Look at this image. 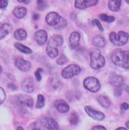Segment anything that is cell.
<instances>
[{"label":"cell","mask_w":129,"mask_h":130,"mask_svg":"<svg viewBox=\"0 0 129 130\" xmlns=\"http://www.w3.org/2000/svg\"><path fill=\"white\" fill-rule=\"evenodd\" d=\"M39 14H33V15H32V19H33L34 21L38 20V19H39Z\"/></svg>","instance_id":"obj_38"},{"label":"cell","mask_w":129,"mask_h":130,"mask_svg":"<svg viewBox=\"0 0 129 130\" xmlns=\"http://www.w3.org/2000/svg\"><path fill=\"white\" fill-rule=\"evenodd\" d=\"M14 46L18 51H20L22 53H24V54H31L32 53V50L30 48H28L21 43H15Z\"/></svg>","instance_id":"obj_24"},{"label":"cell","mask_w":129,"mask_h":130,"mask_svg":"<svg viewBox=\"0 0 129 130\" xmlns=\"http://www.w3.org/2000/svg\"><path fill=\"white\" fill-rule=\"evenodd\" d=\"M80 41V34L78 32H72L69 36V44L72 48L76 49L79 47Z\"/></svg>","instance_id":"obj_16"},{"label":"cell","mask_w":129,"mask_h":130,"mask_svg":"<svg viewBox=\"0 0 129 130\" xmlns=\"http://www.w3.org/2000/svg\"><path fill=\"white\" fill-rule=\"evenodd\" d=\"M27 13V8L24 7H17L13 11V14L17 18H23Z\"/></svg>","instance_id":"obj_21"},{"label":"cell","mask_w":129,"mask_h":130,"mask_svg":"<svg viewBox=\"0 0 129 130\" xmlns=\"http://www.w3.org/2000/svg\"><path fill=\"white\" fill-rule=\"evenodd\" d=\"M109 82L113 86L116 87H119L123 84L124 79L122 76L118 75L115 73H112L109 76Z\"/></svg>","instance_id":"obj_14"},{"label":"cell","mask_w":129,"mask_h":130,"mask_svg":"<svg viewBox=\"0 0 129 130\" xmlns=\"http://www.w3.org/2000/svg\"><path fill=\"white\" fill-rule=\"evenodd\" d=\"M2 67L0 66V74L2 73Z\"/></svg>","instance_id":"obj_44"},{"label":"cell","mask_w":129,"mask_h":130,"mask_svg":"<svg viewBox=\"0 0 129 130\" xmlns=\"http://www.w3.org/2000/svg\"><path fill=\"white\" fill-rule=\"evenodd\" d=\"M125 89L127 90V92H128V93H129V87H128V86H126Z\"/></svg>","instance_id":"obj_42"},{"label":"cell","mask_w":129,"mask_h":130,"mask_svg":"<svg viewBox=\"0 0 129 130\" xmlns=\"http://www.w3.org/2000/svg\"><path fill=\"white\" fill-rule=\"evenodd\" d=\"M41 125L40 129H58L59 126L58 123L51 117H44L42 120H39Z\"/></svg>","instance_id":"obj_7"},{"label":"cell","mask_w":129,"mask_h":130,"mask_svg":"<svg viewBox=\"0 0 129 130\" xmlns=\"http://www.w3.org/2000/svg\"><path fill=\"white\" fill-rule=\"evenodd\" d=\"M17 103L21 107H28L31 108L33 106V100L28 95H19L17 98Z\"/></svg>","instance_id":"obj_13"},{"label":"cell","mask_w":129,"mask_h":130,"mask_svg":"<svg viewBox=\"0 0 129 130\" xmlns=\"http://www.w3.org/2000/svg\"><path fill=\"white\" fill-rule=\"evenodd\" d=\"M122 90L121 89L120 86L117 87V88L115 89V95H116V96H120V95H122Z\"/></svg>","instance_id":"obj_35"},{"label":"cell","mask_w":129,"mask_h":130,"mask_svg":"<svg viewBox=\"0 0 129 130\" xmlns=\"http://www.w3.org/2000/svg\"><path fill=\"white\" fill-rule=\"evenodd\" d=\"M5 98H6L5 92L4 89L2 87H0V104H2L5 101Z\"/></svg>","instance_id":"obj_31"},{"label":"cell","mask_w":129,"mask_h":130,"mask_svg":"<svg viewBox=\"0 0 129 130\" xmlns=\"http://www.w3.org/2000/svg\"><path fill=\"white\" fill-rule=\"evenodd\" d=\"M122 5V0H109L108 6L113 11H118L120 10Z\"/></svg>","instance_id":"obj_20"},{"label":"cell","mask_w":129,"mask_h":130,"mask_svg":"<svg viewBox=\"0 0 129 130\" xmlns=\"http://www.w3.org/2000/svg\"><path fill=\"white\" fill-rule=\"evenodd\" d=\"M64 43L63 37L60 35H54L53 36L48 44L46 48V52L50 58H56L58 55V47L62 45Z\"/></svg>","instance_id":"obj_2"},{"label":"cell","mask_w":129,"mask_h":130,"mask_svg":"<svg viewBox=\"0 0 129 130\" xmlns=\"http://www.w3.org/2000/svg\"><path fill=\"white\" fill-rule=\"evenodd\" d=\"M90 57H91V67L97 70L101 67H103L105 64V58L101 55L100 50L95 49L90 52Z\"/></svg>","instance_id":"obj_4"},{"label":"cell","mask_w":129,"mask_h":130,"mask_svg":"<svg viewBox=\"0 0 129 130\" xmlns=\"http://www.w3.org/2000/svg\"><path fill=\"white\" fill-rule=\"evenodd\" d=\"M47 8V4L44 0H37V8L39 11L45 10Z\"/></svg>","instance_id":"obj_29"},{"label":"cell","mask_w":129,"mask_h":130,"mask_svg":"<svg viewBox=\"0 0 129 130\" xmlns=\"http://www.w3.org/2000/svg\"><path fill=\"white\" fill-rule=\"evenodd\" d=\"M92 129H103V130H106V127H104V126H94L93 128H92Z\"/></svg>","instance_id":"obj_37"},{"label":"cell","mask_w":129,"mask_h":130,"mask_svg":"<svg viewBox=\"0 0 129 130\" xmlns=\"http://www.w3.org/2000/svg\"><path fill=\"white\" fill-rule=\"evenodd\" d=\"M97 101L103 107L108 108L111 105V101H110L109 98L106 96H104V95H100L97 98Z\"/></svg>","instance_id":"obj_22"},{"label":"cell","mask_w":129,"mask_h":130,"mask_svg":"<svg viewBox=\"0 0 129 130\" xmlns=\"http://www.w3.org/2000/svg\"><path fill=\"white\" fill-rule=\"evenodd\" d=\"M22 89L24 92L27 93H31L33 92L34 89V85H33V80L31 77H27L24 79L22 83Z\"/></svg>","instance_id":"obj_15"},{"label":"cell","mask_w":129,"mask_h":130,"mask_svg":"<svg viewBox=\"0 0 129 130\" xmlns=\"http://www.w3.org/2000/svg\"><path fill=\"white\" fill-rule=\"evenodd\" d=\"M8 0H0V8L4 9L8 6Z\"/></svg>","instance_id":"obj_34"},{"label":"cell","mask_w":129,"mask_h":130,"mask_svg":"<svg viewBox=\"0 0 129 130\" xmlns=\"http://www.w3.org/2000/svg\"><path fill=\"white\" fill-rule=\"evenodd\" d=\"M125 125H126L127 128H128V129H129V121H128V122L126 123V124H125Z\"/></svg>","instance_id":"obj_40"},{"label":"cell","mask_w":129,"mask_h":130,"mask_svg":"<svg viewBox=\"0 0 129 130\" xmlns=\"http://www.w3.org/2000/svg\"><path fill=\"white\" fill-rule=\"evenodd\" d=\"M129 39V34L124 31H119L118 33L115 32H110L109 39L110 42L116 46H122L125 45Z\"/></svg>","instance_id":"obj_3"},{"label":"cell","mask_w":129,"mask_h":130,"mask_svg":"<svg viewBox=\"0 0 129 130\" xmlns=\"http://www.w3.org/2000/svg\"><path fill=\"white\" fill-rule=\"evenodd\" d=\"M125 1L127 2V3H128V4H129V0H125Z\"/></svg>","instance_id":"obj_45"},{"label":"cell","mask_w":129,"mask_h":130,"mask_svg":"<svg viewBox=\"0 0 129 130\" xmlns=\"http://www.w3.org/2000/svg\"><path fill=\"white\" fill-rule=\"evenodd\" d=\"M11 31V27L8 24H3L0 25V39H4Z\"/></svg>","instance_id":"obj_19"},{"label":"cell","mask_w":129,"mask_h":130,"mask_svg":"<svg viewBox=\"0 0 129 130\" xmlns=\"http://www.w3.org/2000/svg\"><path fill=\"white\" fill-rule=\"evenodd\" d=\"M19 2H23V3H25V4H28L30 2V0H17Z\"/></svg>","instance_id":"obj_39"},{"label":"cell","mask_w":129,"mask_h":130,"mask_svg":"<svg viewBox=\"0 0 129 130\" xmlns=\"http://www.w3.org/2000/svg\"><path fill=\"white\" fill-rule=\"evenodd\" d=\"M117 129H124V130H126L125 128H124V127H119V128H118Z\"/></svg>","instance_id":"obj_41"},{"label":"cell","mask_w":129,"mask_h":130,"mask_svg":"<svg viewBox=\"0 0 129 130\" xmlns=\"http://www.w3.org/2000/svg\"><path fill=\"white\" fill-rule=\"evenodd\" d=\"M98 2V0H76L75 7L78 9H85L88 7L96 5Z\"/></svg>","instance_id":"obj_9"},{"label":"cell","mask_w":129,"mask_h":130,"mask_svg":"<svg viewBox=\"0 0 129 130\" xmlns=\"http://www.w3.org/2000/svg\"><path fill=\"white\" fill-rule=\"evenodd\" d=\"M111 60L116 66L124 69H129V51L120 48L116 49L112 53Z\"/></svg>","instance_id":"obj_1"},{"label":"cell","mask_w":129,"mask_h":130,"mask_svg":"<svg viewBox=\"0 0 129 130\" xmlns=\"http://www.w3.org/2000/svg\"><path fill=\"white\" fill-rule=\"evenodd\" d=\"M92 42L94 43V45L97 47H100V48H103L106 45V39L100 35H96L93 37Z\"/></svg>","instance_id":"obj_18"},{"label":"cell","mask_w":129,"mask_h":130,"mask_svg":"<svg viewBox=\"0 0 129 130\" xmlns=\"http://www.w3.org/2000/svg\"><path fill=\"white\" fill-rule=\"evenodd\" d=\"M45 106V98L42 95H39L38 99H37V103H36V108H42Z\"/></svg>","instance_id":"obj_26"},{"label":"cell","mask_w":129,"mask_h":130,"mask_svg":"<svg viewBox=\"0 0 129 130\" xmlns=\"http://www.w3.org/2000/svg\"><path fill=\"white\" fill-rule=\"evenodd\" d=\"M66 24H67L66 21L65 20L64 18H62V17H61V18L60 21H59V22H58L55 26H54V29H56V30H60V29H63V28H64L66 26Z\"/></svg>","instance_id":"obj_27"},{"label":"cell","mask_w":129,"mask_h":130,"mask_svg":"<svg viewBox=\"0 0 129 130\" xmlns=\"http://www.w3.org/2000/svg\"><path fill=\"white\" fill-rule=\"evenodd\" d=\"M84 87L91 92H97L100 89V83L97 78L93 76L87 77L83 83Z\"/></svg>","instance_id":"obj_5"},{"label":"cell","mask_w":129,"mask_h":130,"mask_svg":"<svg viewBox=\"0 0 129 130\" xmlns=\"http://www.w3.org/2000/svg\"><path fill=\"white\" fill-rule=\"evenodd\" d=\"M54 105H55L56 109L61 113H66L69 110V107L68 104L64 100L56 101L54 103Z\"/></svg>","instance_id":"obj_17"},{"label":"cell","mask_w":129,"mask_h":130,"mask_svg":"<svg viewBox=\"0 0 129 130\" xmlns=\"http://www.w3.org/2000/svg\"><path fill=\"white\" fill-rule=\"evenodd\" d=\"M17 129H24V128L23 127H21V126H18L17 127Z\"/></svg>","instance_id":"obj_43"},{"label":"cell","mask_w":129,"mask_h":130,"mask_svg":"<svg viewBox=\"0 0 129 130\" xmlns=\"http://www.w3.org/2000/svg\"><path fill=\"white\" fill-rule=\"evenodd\" d=\"M121 108H122V110H128L129 108L128 104H127V103H122L121 104Z\"/></svg>","instance_id":"obj_36"},{"label":"cell","mask_w":129,"mask_h":130,"mask_svg":"<svg viewBox=\"0 0 129 130\" xmlns=\"http://www.w3.org/2000/svg\"><path fill=\"white\" fill-rule=\"evenodd\" d=\"M67 61V59H66V56L65 55H61L58 59V61H57V63H58V64L59 65H63Z\"/></svg>","instance_id":"obj_32"},{"label":"cell","mask_w":129,"mask_h":130,"mask_svg":"<svg viewBox=\"0 0 129 130\" xmlns=\"http://www.w3.org/2000/svg\"><path fill=\"white\" fill-rule=\"evenodd\" d=\"M79 122V116L76 112H73L69 118V123L71 125H76Z\"/></svg>","instance_id":"obj_28"},{"label":"cell","mask_w":129,"mask_h":130,"mask_svg":"<svg viewBox=\"0 0 129 130\" xmlns=\"http://www.w3.org/2000/svg\"><path fill=\"white\" fill-rule=\"evenodd\" d=\"M92 24H93L94 26H97L100 31H103V28L101 24L100 23V21H99L98 20H97V19H94V20L92 21Z\"/></svg>","instance_id":"obj_33"},{"label":"cell","mask_w":129,"mask_h":130,"mask_svg":"<svg viewBox=\"0 0 129 130\" xmlns=\"http://www.w3.org/2000/svg\"><path fill=\"white\" fill-rule=\"evenodd\" d=\"M14 37L18 39V40H24L27 39V31L24 30V29H18L14 33Z\"/></svg>","instance_id":"obj_23"},{"label":"cell","mask_w":129,"mask_h":130,"mask_svg":"<svg viewBox=\"0 0 129 130\" xmlns=\"http://www.w3.org/2000/svg\"><path fill=\"white\" fill-rule=\"evenodd\" d=\"M61 17L56 12H50L47 14L45 20L48 25L50 26H55L61 20Z\"/></svg>","instance_id":"obj_11"},{"label":"cell","mask_w":129,"mask_h":130,"mask_svg":"<svg viewBox=\"0 0 129 130\" xmlns=\"http://www.w3.org/2000/svg\"><path fill=\"white\" fill-rule=\"evenodd\" d=\"M99 18L101 21L107 22V23H112L115 21V18L113 16H109L105 14H100L99 15Z\"/></svg>","instance_id":"obj_25"},{"label":"cell","mask_w":129,"mask_h":130,"mask_svg":"<svg viewBox=\"0 0 129 130\" xmlns=\"http://www.w3.org/2000/svg\"><path fill=\"white\" fill-rule=\"evenodd\" d=\"M43 72V70L42 68H38L36 70V71L35 72V78L37 79V81H41L42 79V76H41V73Z\"/></svg>","instance_id":"obj_30"},{"label":"cell","mask_w":129,"mask_h":130,"mask_svg":"<svg viewBox=\"0 0 129 130\" xmlns=\"http://www.w3.org/2000/svg\"><path fill=\"white\" fill-rule=\"evenodd\" d=\"M85 110L87 113V114L91 117V118H93L94 120H96L98 121H101L105 118V115L104 113H103L102 112H100L98 110H95L94 108H92L90 106H86L85 107Z\"/></svg>","instance_id":"obj_8"},{"label":"cell","mask_w":129,"mask_h":130,"mask_svg":"<svg viewBox=\"0 0 129 130\" xmlns=\"http://www.w3.org/2000/svg\"><path fill=\"white\" fill-rule=\"evenodd\" d=\"M81 68L76 64H69L62 70L61 75L65 79H71L80 73Z\"/></svg>","instance_id":"obj_6"},{"label":"cell","mask_w":129,"mask_h":130,"mask_svg":"<svg viewBox=\"0 0 129 130\" xmlns=\"http://www.w3.org/2000/svg\"><path fill=\"white\" fill-rule=\"evenodd\" d=\"M34 38L39 45H43L47 42L48 34H47V32L45 30H38L37 32H35V35H34Z\"/></svg>","instance_id":"obj_12"},{"label":"cell","mask_w":129,"mask_h":130,"mask_svg":"<svg viewBox=\"0 0 129 130\" xmlns=\"http://www.w3.org/2000/svg\"><path fill=\"white\" fill-rule=\"evenodd\" d=\"M14 64L19 70H21V71H24V72L28 71L31 67L30 62L24 60L22 58H17L14 61Z\"/></svg>","instance_id":"obj_10"}]
</instances>
